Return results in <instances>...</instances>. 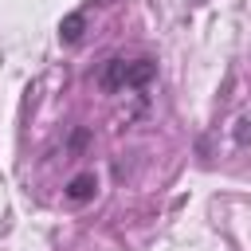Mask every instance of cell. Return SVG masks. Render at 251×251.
<instances>
[{
  "label": "cell",
  "mask_w": 251,
  "mask_h": 251,
  "mask_svg": "<svg viewBox=\"0 0 251 251\" xmlns=\"http://www.w3.org/2000/svg\"><path fill=\"white\" fill-rule=\"evenodd\" d=\"M153 75H157V63L153 59H122V55H114V59H106V67H102V75H98V86L102 90H122V86H133V90H141V86H149L153 82Z\"/></svg>",
  "instance_id": "cell-1"
},
{
  "label": "cell",
  "mask_w": 251,
  "mask_h": 251,
  "mask_svg": "<svg viewBox=\"0 0 251 251\" xmlns=\"http://www.w3.org/2000/svg\"><path fill=\"white\" fill-rule=\"evenodd\" d=\"M235 145H247V114L235 118Z\"/></svg>",
  "instance_id": "cell-4"
},
{
  "label": "cell",
  "mask_w": 251,
  "mask_h": 251,
  "mask_svg": "<svg viewBox=\"0 0 251 251\" xmlns=\"http://www.w3.org/2000/svg\"><path fill=\"white\" fill-rule=\"evenodd\" d=\"M94 192H98V176H94V173H78V176L67 180V200H75V204L90 200Z\"/></svg>",
  "instance_id": "cell-2"
},
{
  "label": "cell",
  "mask_w": 251,
  "mask_h": 251,
  "mask_svg": "<svg viewBox=\"0 0 251 251\" xmlns=\"http://www.w3.org/2000/svg\"><path fill=\"white\" fill-rule=\"evenodd\" d=\"M82 27H86V12H71V16L59 24V39H63V43H78V39H82Z\"/></svg>",
  "instance_id": "cell-3"
}]
</instances>
